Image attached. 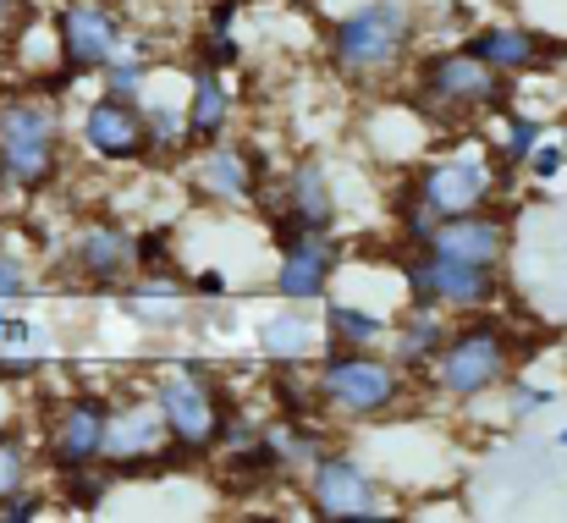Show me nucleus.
<instances>
[{
  "label": "nucleus",
  "instance_id": "473e14b6",
  "mask_svg": "<svg viewBox=\"0 0 567 523\" xmlns=\"http://www.w3.org/2000/svg\"><path fill=\"white\" fill-rule=\"evenodd\" d=\"M188 287L198 293V298H226V276H220V270H204V276H193Z\"/></svg>",
  "mask_w": 567,
  "mask_h": 523
},
{
  "label": "nucleus",
  "instance_id": "2eb2a0df",
  "mask_svg": "<svg viewBox=\"0 0 567 523\" xmlns=\"http://www.w3.org/2000/svg\"><path fill=\"white\" fill-rule=\"evenodd\" d=\"M276 298L287 304H320L337 281V265H342V243L331 232H298L292 243L276 248Z\"/></svg>",
  "mask_w": 567,
  "mask_h": 523
},
{
  "label": "nucleus",
  "instance_id": "b1692460",
  "mask_svg": "<svg viewBox=\"0 0 567 523\" xmlns=\"http://www.w3.org/2000/svg\"><path fill=\"white\" fill-rule=\"evenodd\" d=\"M28 474H33L28 441H17L11 430H0V507H6L17 491H28Z\"/></svg>",
  "mask_w": 567,
  "mask_h": 523
},
{
  "label": "nucleus",
  "instance_id": "c85d7f7f",
  "mask_svg": "<svg viewBox=\"0 0 567 523\" xmlns=\"http://www.w3.org/2000/svg\"><path fill=\"white\" fill-rule=\"evenodd\" d=\"M22 293H28V270L0 248V304H11V298H22Z\"/></svg>",
  "mask_w": 567,
  "mask_h": 523
},
{
  "label": "nucleus",
  "instance_id": "aec40b11",
  "mask_svg": "<svg viewBox=\"0 0 567 523\" xmlns=\"http://www.w3.org/2000/svg\"><path fill=\"white\" fill-rule=\"evenodd\" d=\"M446 337H452L446 309L408 298V309H402L396 326H391V352H396V363H402L408 375H424V369L435 363V352L446 348Z\"/></svg>",
  "mask_w": 567,
  "mask_h": 523
},
{
  "label": "nucleus",
  "instance_id": "4468645a",
  "mask_svg": "<svg viewBox=\"0 0 567 523\" xmlns=\"http://www.w3.org/2000/svg\"><path fill=\"white\" fill-rule=\"evenodd\" d=\"M105 447H111V402L100 397H72L55 408L50 419V435H44V463L61 474V469H89V463H105Z\"/></svg>",
  "mask_w": 567,
  "mask_h": 523
},
{
  "label": "nucleus",
  "instance_id": "2f4dec72",
  "mask_svg": "<svg viewBox=\"0 0 567 523\" xmlns=\"http://www.w3.org/2000/svg\"><path fill=\"white\" fill-rule=\"evenodd\" d=\"M237 11H243V0H215V6H209V28H220V33H231V22H237Z\"/></svg>",
  "mask_w": 567,
  "mask_h": 523
},
{
  "label": "nucleus",
  "instance_id": "f8f14e48",
  "mask_svg": "<svg viewBox=\"0 0 567 523\" xmlns=\"http://www.w3.org/2000/svg\"><path fill=\"white\" fill-rule=\"evenodd\" d=\"M83 150L100 166H133L150 155V122H144V100L100 89L83 105Z\"/></svg>",
  "mask_w": 567,
  "mask_h": 523
},
{
  "label": "nucleus",
  "instance_id": "72a5a7b5",
  "mask_svg": "<svg viewBox=\"0 0 567 523\" xmlns=\"http://www.w3.org/2000/svg\"><path fill=\"white\" fill-rule=\"evenodd\" d=\"M17 342H33V326L28 320H0V348H17Z\"/></svg>",
  "mask_w": 567,
  "mask_h": 523
},
{
  "label": "nucleus",
  "instance_id": "1a4fd4ad",
  "mask_svg": "<svg viewBox=\"0 0 567 523\" xmlns=\"http://www.w3.org/2000/svg\"><path fill=\"white\" fill-rule=\"evenodd\" d=\"M259 204H265L276 248L292 243L298 232H331L337 226V187H331V172H326L320 155H298L292 172L270 182Z\"/></svg>",
  "mask_w": 567,
  "mask_h": 523
},
{
  "label": "nucleus",
  "instance_id": "7c9ffc66",
  "mask_svg": "<svg viewBox=\"0 0 567 523\" xmlns=\"http://www.w3.org/2000/svg\"><path fill=\"white\" fill-rule=\"evenodd\" d=\"M551 402V391H540V386H524L518 375H513V408L518 413H535V408H546Z\"/></svg>",
  "mask_w": 567,
  "mask_h": 523
},
{
  "label": "nucleus",
  "instance_id": "f257e3e1",
  "mask_svg": "<svg viewBox=\"0 0 567 523\" xmlns=\"http://www.w3.org/2000/svg\"><path fill=\"white\" fill-rule=\"evenodd\" d=\"M413 6L408 0H364L353 11H342L326 28V61L337 78L348 83H380L396 78L408 44H413Z\"/></svg>",
  "mask_w": 567,
  "mask_h": 523
},
{
  "label": "nucleus",
  "instance_id": "20e7f679",
  "mask_svg": "<svg viewBox=\"0 0 567 523\" xmlns=\"http://www.w3.org/2000/svg\"><path fill=\"white\" fill-rule=\"evenodd\" d=\"M315 386L337 419L370 424V419H391L396 408H408L413 380L396 358H380L370 348H326L315 363Z\"/></svg>",
  "mask_w": 567,
  "mask_h": 523
},
{
  "label": "nucleus",
  "instance_id": "f704fd0d",
  "mask_svg": "<svg viewBox=\"0 0 567 523\" xmlns=\"http://www.w3.org/2000/svg\"><path fill=\"white\" fill-rule=\"evenodd\" d=\"M111 6H116V0H111Z\"/></svg>",
  "mask_w": 567,
  "mask_h": 523
},
{
  "label": "nucleus",
  "instance_id": "f3484780",
  "mask_svg": "<svg viewBox=\"0 0 567 523\" xmlns=\"http://www.w3.org/2000/svg\"><path fill=\"white\" fill-rule=\"evenodd\" d=\"M166 441H172V430H166L161 402H122V408H111V447H105V463H111L116 480H133V474L150 480V458H155Z\"/></svg>",
  "mask_w": 567,
  "mask_h": 523
},
{
  "label": "nucleus",
  "instance_id": "a878e982",
  "mask_svg": "<svg viewBox=\"0 0 567 523\" xmlns=\"http://www.w3.org/2000/svg\"><path fill=\"white\" fill-rule=\"evenodd\" d=\"M198 61H204V66H215V72H231V66L243 61V50H237V39H231V33L209 28V33L198 39Z\"/></svg>",
  "mask_w": 567,
  "mask_h": 523
},
{
  "label": "nucleus",
  "instance_id": "9d476101",
  "mask_svg": "<svg viewBox=\"0 0 567 523\" xmlns=\"http://www.w3.org/2000/svg\"><path fill=\"white\" fill-rule=\"evenodd\" d=\"M188 182L198 198L209 204H231V209H248L265 198L270 187V155L259 144H231V139H215L204 144L188 161Z\"/></svg>",
  "mask_w": 567,
  "mask_h": 523
},
{
  "label": "nucleus",
  "instance_id": "f03ea898",
  "mask_svg": "<svg viewBox=\"0 0 567 523\" xmlns=\"http://www.w3.org/2000/svg\"><path fill=\"white\" fill-rule=\"evenodd\" d=\"M513 375H518V337L507 320H496L485 309L474 320H463L446 337V348L435 352V363L424 369V380L441 402H474L496 386H513Z\"/></svg>",
  "mask_w": 567,
  "mask_h": 523
},
{
  "label": "nucleus",
  "instance_id": "6ab92c4d",
  "mask_svg": "<svg viewBox=\"0 0 567 523\" xmlns=\"http://www.w3.org/2000/svg\"><path fill=\"white\" fill-rule=\"evenodd\" d=\"M72 265L83 281L94 287H122V276L138 265V237L122 232L116 221H89L78 237H72Z\"/></svg>",
  "mask_w": 567,
  "mask_h": 523
},
{
  "label": "nucleus",
  "instance_id": "7ed1b4c3",
  "mask_svg": "<svg viewBox=\"0 0 567 523\" xmlns=\"http://www.w3.org/2000/svg\"><path fill=\"white\" fill-rule=\"evenodd\" d=\"M513 100L507 89V72H496L491 61H480L468 44L463 50H435L424 66H419V83H413V105L441 122V127H463V122H480V116H502Z\"/></svg>",
  "mask_w": 567,
  "mask_h": 523
},
{
  "label": "nucleus",
  "instance_id": "dca6fc26",
  "mask_svg": "<svg viewBox=\"0 0 567 523\" xmlns=\"http://www.w3.org/2000/svg\"><path fill=\"white\" fill-rule=\"evenodd\" d=\"M435 254H452V259H468V265H485V270H502L507 265V248H513V215L502 209H468V215H446L430 237Z\"/></svg>",
  "mask_w": 567,
  "mask_h": 523
},
{
  "label": "nucleus",
  "instance_id": "9b49d317",
  "mask_svg": "<svg viewBox=\"0 0 567 523\" xmlns=\"http://www.w3.org/2000/svg\"><path fill=\"white\" fill-rule=\"evenodd\" d=\"M50 28H55V50H61V72L72 78H89V72H105L116 55H122V22L111 11V0H72V6H55L50 11Z\"/></svg>",
  "mask_w": 567,
  "mask_h": 523
},
{
  "label": "nucleus",
  "instance_id": "6e6552de",
  "mask_svg": "<svg viewBox=\"0 0 567 523\" xmlns=\"http://www.w3.org/2000/svg\"><path fill=\"white\" fill-rule=\"evenodd\" d=\"M402 281H408V298L435 304L446 315H480L502 304V270H485L435 248H413V259H402Z\"/></svg>",
  "mask_w": 567,
  "mask_h": 523
},
{
  "label": "nucleus",
  "instance_id": "5701e85b",
  "mask_svg": "<svg viewBox=\"0 0 567 523\" xmlns=\"http://www.w3.org/2000/svg\"><path fill=\"white\" fill-rule=\"evenodd\" d=\"M265 352H270L276 363H298L303 352H315V331H309L298 315H281V320L265 326Z\"/></svg>",
  "mask_w": 567,
  "mask_h": 523
},
{
  "label": "nucleus",
  "instance_id": "cd10ccee",
  "mask_svg": "<svg viewBox=\"0 0 567 523\" xmlns=\"http://www.w3.org/2000/svg\"><path fill=\"white\" fill-rule=\"evenodd\" d=\"M166 259H172L166 232H144V237H138V270H144V276H161V270H166Z\"/></svg>",
  "mask_w": 567,
  "mask_h": 523
},
{
  "label": "nucleus",
  "instance_id": "c756f323",
  "mask_svg": "<svg viewBox=\"0 0 567 523\" xmlns=\"http://www.w3.org/2000/svg\"><path fill=\"white\" fill-rule=\"evenodd\" d=\"M39 513H44V496H39V491H17V496L0 507L6 523H28V519H39Z\"/></svg>",
  "mask_w": 567,
  "mask_h": 523
},
{
  "label": "nucleus",
  "instance_id": "4be33fe9",
  "mask_svg": "<svg viewBox=\"0 0 567 523\" xmlns=\"http://www.w3.org/2000/svg\"><path fill=\"white\" fill-rule=\"evenodd\" d=\"M326 326V348H375L391 337V326L370 315V309H353V304H326V315H320Z\"/></svg>",
  "mask_w": 567,
  "mask_h": 523
},
{
  "label": "nucleus",
  "instance_id": "412c9836",
  "mask_svg": "<svg viewBox=\"0 0 567 523\" xmlns=\"http://www.w3.org/2000/svg\"><path fill=\"white\" fill-rule=\"evenodd\" d=\"M226 127H231V94H226V83H220L215 66L193 61V83H188V133H193V144H215V139H226Z\"/></svg>",
  "mask_w": 567,
  "mask_h": 523
},
{
  "label": "nucleus",
  "instance_id": "a211bd4d",
  "mask_svg": "<svg viewBox=\"0 0 567 523\" xmlns=\"http://www.w3.org/2000/svg\"><path fill=\"white\" fill-rule=\"evenodd\" d=\"M468 50L507 78H529V72L551 66V55H557V44L529 22H485V28L468 33Z\"/></svg>",
  "mask_w": 567,
  "mask_h": 523
},
{
  "label": "nucleus",
  "instance_id": "423d86ee",
  "mask_svg": "<svg viewBox=\"0 0 567 523\" xmlns=\"http://www.w3.org/2000/svg\"><path fill=\"white\" fill-rule=\"evenodd\" d=\"M155 402L166 413V430L172 441H183L188 452H215L226 441V424H231V408H226V391L209 369L198 363H177L155 380Z\"/></svg>",
  "mask_w": 567,
  "mask_h": 523
},
{
  "label": "nucleus",
  "instance_id": "ddd939ff",
  "mask_svg": "<svg viewBox=\"0 0 567 523\" xmlns=\"http://www.w3.org/2000/svg\"><path fill=\"white\" fill-rule=\"evenodd\" d=\"M309 507L315 519H380L385 491L370 480V469L348 452H320L309 463Z\"/></svg>",
  "mask_w": 567,
  "mask_h": 523
},
{
  "label": "nucleus",
  "instance_id": "39448f33",
  "mask_svg": "<svg viewBox=\"0 0 567 523\" xmlns=\"http://www.w3.org/2000/svg\"><path fill=\"white\" fill-rule=\"evenodd\" d=\"M61 172V105L55 94H11L0 100V182L39 193Z\"/></svg>",
  "mask_w": 567,
  "mask_h": 523
},
{
  "label": "nucleus",
  "instance_id": "0eeeda50",
  "mask_svg": "<svg viewBox=\"0 0 567 523\" xmlns=\"http://www.w3.org/2000/svg\"><path fill=\"white\" fill-rule=\"evenodd\" d=\"M502 172H507V166L496 161V150H491V155H441V161L419 166V172L402 182V198H396V204H424L435 221L468 215V209L496 204Z\"/></svg>",
  "mask_w": 567,
  "mask_h": 523
},
{
  "label": "nucleus",
  "instance_id": "393cba45",
  "mask_svg": "<svg viewBox=\"0 0 567 523\" xmlns=\"http://www.w3.org/2000/svg\"><path fill=\"white\" fill-rule=\"evenodd\" d=\"M144 78H150V61H144V55H116V61L100 72V89H116V94L144 100Z\"/></svg>",
  "mask_w": 567,
  "mask_h": 523
},
{
  "label": "nucleus",
  "instance_id": "bb28decb",
  "mask_svg": "<svg viewBox=\"0 0 567 523\" xmlns=\"http://www.w3.org/2000/svg\"><path fill=\"white\" fill-rule=\"evenodd\" d=\"M524 166H529V176H535V182H551V176L567 166V150L557 144V139H546V144H535V155H529Z\"/></svg>",
  "mask_w": 567,
  "mask_h": 523
}]
</instances>
